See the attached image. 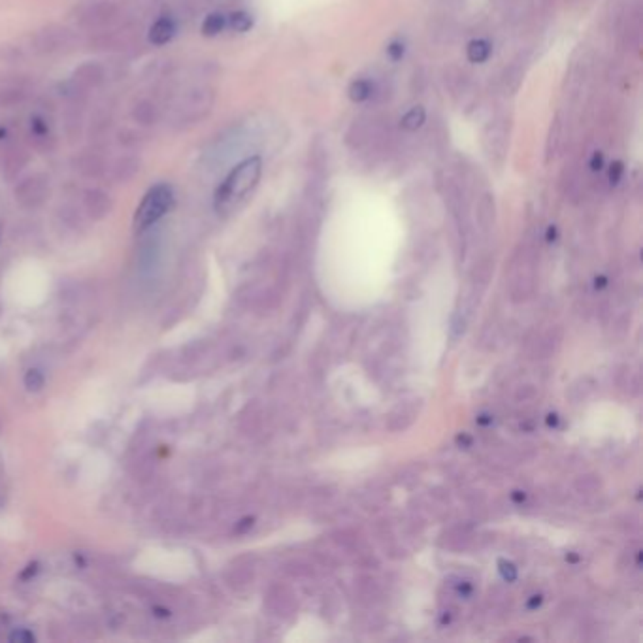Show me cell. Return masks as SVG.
<instances>
[{
	"label": "cell",
	"mask_w": 643,
	"mask_h": 643,
	"mask_svg": "<svg viewBox=\"0 0 643 643\" xmlns=\"http://www.w3.org/2000/svg\"><path fill=\"white\" fill-rule=\"evenodd\" d=\"M477 217H480V223L483 226H489V223H491L492 217H494V200H492L491 195H485V197L481 198L480 214H477Z\"/></svg>",
	"instance_id": "2e32d148"
},
{
	"label": "cell",
	"mask_w": 643,
	"mask_h": 643,
	"mask_svg": "<svg viewBox=\"0 0 643 643\" xmlns=\"http://www.w3.org/2000/svg\"><path fill=\"white\" fill-rule=\"evenodd\" d=\"M174 34H175L174 19H172V17H158L157 21L151 25V28H149V42H151L153 45H164L174 38Z\"/></svg>",
	"instance_id": "52a82bcc"
},
{
	"label": "cell",
	"mask_w": 643,
	"mask_h": 643,
	"mask_svg": "<svg viewBox=\"0 0 643 643\" xmlns=\"http://www.w3.org/2000/svg\"><path fill=\"white\" fill-rule=\"evenodd\" d=\"M500 574H502L504 579H508V581H514L515 577H517V570H515V566L511 564V562H506V560L500 562Z\"/></svg>",
	"instance_id": "603a6c76"
},
{
	"label": "cell",
	"mask_w": 643,
	"mask_h": 643,
	"mask_svg": "<svg viewBox=\"0 0 643 643\" xmlns=\"http://www.w3.org/2000/svg\"><path fill=\"white\" fill-rule=\"evenodd\" d=\"M427 121V112H424L423 106H413L410 108L406 113H404V117L400 119V127L407 132H415L424 124Z\"/></svg>",
	"instance_id": "8fae6325"
},
{
	"label": "cell",
	"mask_w": 643,
	"mask_h": 643,
	"mask_svg": "<svg viewBox=\"0 0 643 643\" xmlns=\"http://www.w3.org/2000/svg\"><path fill=\"white\" fill-rule=\"evenodd\" d=\"M492 53V45L489 40L477 38L472 40L466 47V57H468L470 62H474V64H481V62H485Z\"/></svg>",
	"instance_id": "30bf717a"
},
{
	"label": "cell",
	"mask_w": 643,
	"mask_h": 643,
	"mask_svg": "<svg viewBox=\"0 0 643 643\" xmlns=\"http://www.w3.org/2000/svg\"><path fill=\"white\" fill-rule=\"evenodd\" d=\"M347 96L351 98V102L362 104V102L370 100V98L376 96V83H373L372 79L366 78L355 79V81L349 85V89H347Z\"/></svg>",
	"instance_id": "ba28073f"
},
{
	"label": "cell",
	"mask_w": 643,
	"mask_h": 643,
	"mask_svg": "<svg viewBox=\"0 0 643 643\" xmlns=\"http://www.w3.org/2000/svg\"><path fill=\"white\" fill-rule=\"evenodd\" d=\"M532 598H534V600H532L531 604H528V606H531V608H534V606H540V604H542V596H532Z\"/></svg>",
	"instance_id": "d4e9b609"
},
{
	"label": "cell",
	"mask_w": 643,
	"mask_h": 643,
	"mask_svg": "<svg viewBox=\"0 0 643 643\" xmlns=\"http://www.w3.org/2000/svg\"><path fill=\"white\" fill-rule=\"evenodd\" d=\"M25 89L19 85H6L0 89V106H11V104H19L25 98Z\"/></svg>",
	"instance_id": "9a60e30c"
},
{
	"label": "cell",
	"mask_w": 643,
	"mask_h": 643,
	"mask_svg": "<svg viewBox=\"0 0 643 643\" xmlns=\"http://www.w3.org/2000/svg\"><path fill=\"white\" fill-rule=\"evenodd\" d=\"M387 55H389L390 61H402L404 55H406V42H402V40H393L389 45H387Z\"/></svg>",
	"instance_id": "ac0fdd59"
},
{
	"label": "cell",
	"mask_w": 643,
	"mask_h": 643,
	"mask_svg": "<svg viewBox=\"0 0 643 643\" xmlns=\"http://www.w3.org/2000/svg\"><path fill=\"white\" fill-rule=\"evenodd\" d=\"M606 166V157L602 151H594L591 161H589V168L593 170V172H600V170Z\"/></svg>",
	"instance_id": "7402d4cb"
},
{
	"label": "cell",
	"mask_w": 643,
	"mask_h": 643,
	"mask_svg": "<svg viewBox=\"0 0 643 643\" xmlns=\"http://www.w3.org/2000/svg\"><path fill=\"white\" fill-rule=\"evenodd\" d=\"M138 166H140V164L136 163L134 158H123V161H119L117 168H115V175H117V180L124 181V180H129V178H132V175L140 170Z\"/></svg>",
	"instance_id": "e0dca14e"
},
{
	"label": "cell",
	"mask_w": 643,
	"mask_h": 643,
	"mask_svg": "<svg viewBox=\"0 0 643 643\" xmlns=\"http://www.w3.org/2000/svg\"><path fill=\"white\" fill-rule=\"evenodd\" d=\"M559 134H560V123H559V121H555L553 127H551V132H549L548 158H551V155H555V153H557V147H559Z\"/></svg>",
	"instance_id": "44dd1931"
},
{
	"label": "cell",
	"mask_w": 643,
	"mask_h": 643,
	"mask_svg": "<svg viewBox=\"0 0 643 643\" xmlns=\"http://www.w3.org/2000/svg\"><path fill=\"white\" fill-rule=\"evenodd\" d=\"M555 238H557V228H555V226H549V231H548V240H549V242H551V240H555Z\"/></svg>",
	"instance_id": "cb8c5ba5"
},
{
	"label": "cell",
	"mask_w": 643,
	"mask_h": 643,
	"mask_svg": "<svg viewBox=\"0 0 643 643\" xmlns=\"http://www.w3.org/2000/svg\"><path fill=\"white\" fill-rule=\"evenodd\" d=\"M622 175H625V164L621 161H615V163L610 164V168H608V180H610V185L615 187L621 183Z\"/></svg>",
	"instance_id": "d6986e66"
},
{
	"label": "cell",
	"mask_w": 643,
	"mask_h": 643,
	"mask_svg": "<svg viewBox=\"0 0 643 643\" xmlns=\"http://www.w3.org/2000/svg\"><path fill=\"white\" fill-rule=\"evenodd\" d=\"M132 117L140 124H153L158 117V110L151 100H140L132 110Z\"/></svg>",
	"instance_id": "7c38bea8"
},
{
	"label": "cell",
	"mask_w": 643,
	"mask_h": 643,
	"mask_svg": "<svg viewBox=\"0 0 643 643\" xmlns=\"http://www.w3.org/2000/svg\"><path fill=\"white\" fill-rule=\"evenodd\" d=\"M47 181L42 178V175H30L25 181H21V185L17 187V198H19V202L25 204V206H38V204L44 202L45 195H47Z\"/></svg>",
	"instance_id": "277c9868"
},
{
	"label": "cell",
	"mask_w": 643,
	"mask_h": 643,
	"mask_svg": "<svg viewBox=\"0 0 643 643\" xmlns=\"http://www.w3.org/2000/svg\"><path fill=\"white\" fill-rule=\"evenodd\" d=\"M30 132L34 134V138H38V140H45L47 134H50V129H47L45 119L33 117V121H30Z\"/></svg>",
	"instance_id": "ffe728a7"
},
{
	"label": "cell",
	"mask_w": 643,
	"mask_h": 643,
	"mask_svg": "<svg viewBox=\"0 0 643 643\" xmlns=\"http://www.w3.org/2000/svg\"><path fill=\"white\" fill-rule=\"evenodd\" d=\"M76 44V34L61 25H50L34 34L33 45L40 55H55L72 50Z\"/></svg>",
	"instance_id": "3957f363"
},
{
	"label": "cell",
	"mask_w": 643,
	"mask_h": 643,
	"mask_svg": "<svg viewBox=\"0 0 643 643\" xmlns=\"http://www.w3.org/2000/svg\"><path fill=\"white\" fill-rule=\"evenodd\" d=\"M260 175H262V158L259 155H253L236 164L215 191V209L221 214L228 212L234 204L253 191Z\"/></svg>",
	"instance_id": "6da1fadb"
},
{
	"label": "cell",
	"mask_w": 643,
	"mask_h": 643,
	"mask_svg": "<svg viewBox=\"0 0 643 643\" xmlns=\"http://www.w3.org/2000/svg\"><path fill=\"white\" fill-rule=\"evenodd\" d=\"M225 27H226V16L215 11V13H209V16L204 19L202 34L204 36H208V38H212V36H217V34L223 33Z\"/></svg>",
	"instance_id": "4fadbf2b"
},
{
	"label": "cell",
	"mask_w": 643,
	"mask_h": 643,
	"mask_svg": "<svg viewBox=\"0 0 643 643\" xmlns=\"http://www.w3.org/2000/svg\"><path fill=\"white\" fill-rule=\"evenodd\" d=\"M85 206H87L91 215L102 217L110 209V198L102 191H98V189H91V191L85 192Z\"/></svg>",
	"instance_id": "9c48e42d"
},
{
	"label": "cell",
	"mask_w": 643,
	"mask_h": 643,
	"mask_svg": "<svg viewBox=\"0 0 643 643\" xmlns=\"http://www.w3.org/2000/svg\"><path fill=\"white\" fill-rule=\"evenodd\" d=\"M226 25L232 30H236V33H248L249 28L253 27V17L248 11H234V13L226 17Z\"/></svg>",
	"instance_id": "5bb4252c"
},
{
	"label": "cell",
	"mask_w": 643,
	"mask_h": 643,
	"mask_svg": "<svg viewBox=\"0 0 643 643\" xmlns=\"http://www.w3.org/2000/svg\"><path fill=\"white\" fill-rule=\"evenodd\" d=\"M104 81V68L96 62H87L83 66H79L74 74V85L78 89H91Z\"/></svg>",
	"instance_id": "8992f818"
},
{
	"label": "cell",
	"mask_w": 643,
	"mask_h": 643,
	"mask_svg": "<svg viewBox=\"0 0 643 643\" xmlns=\"http://www.w3.org/2000/svg\"><path fill=\"white\" fill-rule=\"evenodd\" d=\"M174 202V192L172 187L166 183H158V185L151 187L147 195L144 197L141 204L136 209L134 215V225L138 231H144L147 226L155 225L161 217H163Z\"/></svg>",
	"instance_id": "7a4b0ae2"
},
{
	"label": "cell",
	"mask_w": 643,
	"mask_h": 643,
	"mask_svg": "<svg viewBox=\"0 0 643 643\" xmlns=\"http://www.w3.org/2000/svg\"><path fill=\"white\" fill-rule=\"evenodd\" d=\"M115 13H117V10H115V6L110 4V2L93 4L83 11V16H81V25L87 28L106 27L108 23L115 17Z\"/></svg>",
	"instance_id": "5b68a950"
}]
</instances>
